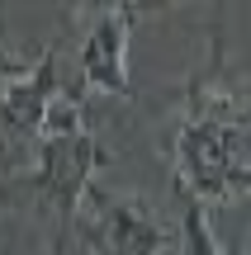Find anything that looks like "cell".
Instances as JSON below:
<instances>
[{
	"instance_id": "obj_1",
	"label": "cell",
	"mask_w": 251,
	"mask_h": 255,
	"mask_svg": "<svg viewBox=\"0 0 251 255\" xmlns=\"http://www.w3.org/2000/svg\"><path fill=\"white\" fill-rule=\"evenodd\" d=\"M180 194L199 203L228 199L233 189H251V132L233 114V100L214 90H195V109L176 137Z\"/></svg>"
},
{
	"instance_id": "obj_2",
	"label": "cell",
	"mask_w": 251,
	"mask_h": 255,
	"mask_svg": "<svg viewBox=\"0 0 251 255\" xmlns=\"http://www.w3.org/2000/svg\"><path fill=\"white\" fill-rule=\"evenodd\" d=\"M109 161V156L100 151V142H95L90 132H62V137H38V165L28 175H19V180H5V189H0V203H43L47 213H52V251L62 255L66 241H71V232L81 227V199L90 194V180L95 170Z\"/></svg>"
},
{
	"instance_id": "obj_3",
	"label": "cell",
	"mask_w": 251,
	"mask_h": 255,
	"mask_svg": "<svg viewBox=\"0 0 251 255\" xmlns=\"http://www.w3.org/2000/svg\"><path fill=\"white\" fill-rule=\"evenodd\" d=\"M90 28L81 43V85L104 95H133L128 81V43L133 19L142 14L138 5H90Z\"/></svg>"
},
{
	"instance_id": "obj_4",
	"label": "cell",
	"mask_w": 251,
	"mask_h": 255,
	"mask_svg": "<svg viewBox=\"0 0 251 255\" xmlns=\"http://www.w3.org/2000/svg\"><path fill=\"white\" fill-rule=\"evenodd\" d=\"M90 208H95V218L81 222V237L95 255H161L166 251V241H171L166 227L142 203L90 194Z\"/></svg>"
},
{
	"instance_id": "obj_5",
	"label": "cell",
	"mask_w": 251,
	"mask_h": 255,
	"mask_svg": "<svg viewBox=\"0 0 251 255\" xmlns=\"http://www.w3.org/2000/svg\"><path fill=\"white\" fill-rule=\"evenodd\" d=\"M57 95H62V76H57V52L47 47L24 81L0 90V123H5V132L38 137V128H43V119H47Z\"/></svg>"
},
{
	"instance_id": "obj_6",
	"label": "cell",
	"mask_w": 251,
	"mask_h": 255,
	"mask_svg": "<svg viewBox=\"0 0 251 255\" xmlns=\"http://www.w3.org/2000/svg\"><path fill=\"white\" fill-rule=\"evenodd\" d=\"M180 255H223L214 227H209L204 203L190 199V194H185V203H180Z\"/></svg>"
},
{
	"instance_id": "obj_7",
	"label": "cell",
	"mask_w": 251,
	"mask_h": 255,
	"mask_svg": "<svg viewBox=\"0 0 251 255\" xmlns=\"http://www.w3.org/2000/svg\"><path fill=\"white\" fill-rule=\"evenodd\" d=\"M28 71H33V62L14 57V52L5 47V38H0V90H5V85H14V81H24Z\"/></svg>"
}]
</instances>
